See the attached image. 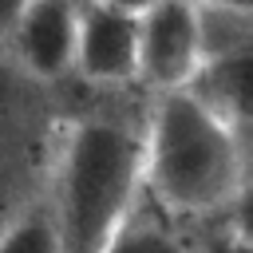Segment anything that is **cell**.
<instances>
[{"label":"cell","instance_id":"cell-1","mask_svg":"<svg viewBox=\"0 0 253 253\" xmlns=\"http://www.w3.org/2000/svg\"><path fill=\"white\" fill-rule=\"evenodd\" d=\"M142 119L123 107L63 111L43 182L63 253H103L142 198Z\"/></svg>","mask_w":253,"mask_h":253},{"label":"cell","instance_id":"cell-6","mask_svg":"<svg viewBox=\"0 0 253 253\" xmlns=\"http://www.w3.org/2000/svg\"><path fill=\"white\" fill-rule=\"evenodd\" d=\"M134 67H138V16H123L95 0H79L71 75H79L91 87L115 91L134 83Z\"/></svg>","mask_w":253,"mask_h":253},{"label":"cell","instance_id":"cell-11","mask_svg":"<svg viewBox=\"0 0 253 253\" xmlns=\"http://www.w3.org/2000/svg\"><path fill=\"white\" fill-rule=\"evenodd\" d=\"M28 4H32V0H0V43H4V36L12 32V24L24 16Z\"/></svg>","mask_w":253,"mask_h":253},{"label":"cell","instance_id":"cell-12","mask_svg":"<svg viewBox=\"0 0 253 253\" xmlns=\"http://www.w3.org/2000/svg\"><path fill=\"white\" fill-rule=\"evenodd\" d=\"M95 4H103V8H115V12H123V16H142L154 0H95Z\"/></svg>","mask_w":253,"mask_h":253},{"label":"cell","instance_id":"cell-10","mask_svg":"<svg viewBox=\"0 0 253 253\" xmlns=\"http://www.w3.org/2000/svg\"><path fill=\"white\" fill-rule=\"evenodd\" d=\"M0 253H63L43 198L32 202L12 225L0 229Z\"/></svg>","mask_w":253,"mask_h":253},{"label":"cell","instance_id":"cell-9","mask_svg":"<svg viewBox=\"0 0 253 253\" xmlns=\"http://www.w3.org/2000/svg\"><path fill=\"white\" fill-rule=\"evenodd\" d=\"M194 32H198V59L202 63L229 59V55H249V43H253V12L194 4Z\"/></svg>","mask_w":253,"mask_h":253},{"label":"cell","instance_id":"cell-8","mask_svg":"<svg viewBox=\"0 0 253 253\" xmlns=\"http://www.w3.org/2000/svg\"><path fill=\"white\" fill-rule=\"evenodd\" d=\"M182 91H190L213 119H221L225 126L245 134V126H249V55L198 63V71L190 75V83Z\"/></svg>","mask_w":253,"mask_h":253},{"label":"cell","instance_id":"cell-4","mask_svg":"<svg viewBox=\"0 0 253 253\" xmlns=\"http://www.w3.org/2000/svg\"><path fill=\"white\" fill-rule=\"evenodd\" d=\"M198 32L190 0H154L138 16V67L134 83L150 95L182 91L198 71Z\"/></svg>","mask_w":253,"mask_h":253},{"label":"cell","instance_id":"cell-7","mask_svg":"<svg viewBox=\"0 0 253 253\" xmlns=\"http://www.w3.org/2000/svg\"><path fill=\"white\" fill-rule=\"evenodd\" d=\"M103 253H202V241L194 237L190 221L166 213L146 190L126 213V221L115 229Z\"/></svg>","mask_w":253,"mask_h":253},{"label":"cell","instance_id":"cell-13","mask_svg":"<svg viewBox=\"0 0 253 253\" xmlns=\"http://www.w3.org/2000/svg\"><path fill=\"white\" fill-rule=\"evenodd\" d=\"M190 4H210V8H241V12H253V0H190Z\"/></svg>","mask_w":253,"mask_h":253},{"label":"cell","instance_id":"cell-2","mask_svg":"<svg viewBox=\"0 0 253 253\" xmlns=\"http://www.w3.org/2000/svg\"><path fill=\"white\" fill-rule=\"evenodd\" d=\"M142 190L190 225L233 213L245 198V134L213 119L190 91L150 95Z\"/></svg>","mask_w":253,"mask_h":253},{"label":"cell","instance_id":"cell-3","mask_svg":"<svg viewBox=\"0 0 253 253\" xmlns=\"http://www.w3.org/2000/svg\"><path fill=\"white\" fill-rule=\"evenodd\" d=\"M59 87L24 75L0 51V229L43 198L55 130L63 119Z\"/></svg>","mask_w":253,"mask_h":253},{"label":"cell","instance_id":"cell-5","mask_svg":"<svg viewBox=\"0 0 253 253\" xmlns=\"http://www.w3.org/2000/svg\"><path fill=\"white\" fill-rule=\"evenodd\" d=\"M75 28H79V0H32L4 36L0 51L36 83L59 87L71 79Z\"/></svg>","mask_w":253,"mask_h":253}]
</instances>
